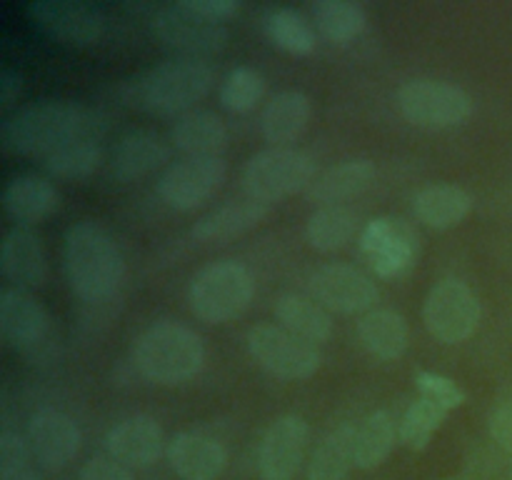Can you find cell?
Masks as SVG:
<instances>
[{
  "label": "cell",
  "mask_w": 512,
  "mask_h": 480,
  "mask_svg": "<svg viewBox=\"0 0 512 480\" xmlns=\"http://www.w3.org/2000/svg\"><path fill=\"white\" fill-rule=\"evenodd\" d=\"M105 120L98 110L73 100H38L10 113L0 125L8 153L45 160L78 140H100Z\"/></svg>",
  "instance_id": "1"
},
{
  "label": "cell",
  "mask_w": 512,
  "mask_h": 480,
  "mask_svg": "<svg viewBox=\"0 0 512 480\" xmlns=\"http://www.w3.org/2000/svg\"><path fill=\"white\" fill-rule=\"evenodd\" d=\"M215 73L205 60L178 58L150 68L123 85L125 103L155 115H185L213 88Z\"/></svg>",
  "instance_id": "2"
},
{
  "label": "cell",
  "mask_w": 512,
  "mask_h": 480,
  "mask_svg": "<svg viewBox=\"0 0 512 480\" xmlns=\"http://www.w3.org/2000/svg\"><path fill=\"white\" fill-rule=\"evenodd\" d=\"M65 270L78 298L100 303L118 290L125 260L100 225L78 223L65 235Z\"/></svg>",
  "instance_id": "3"
},
{
  "label": "cell",
  "mask_w": 512,
  "mask_h": 480,
  "mask_svg": "<svg viewBox=\"0 0 512 480\" xmlns=\"http://www.w3.org/2000/svg\"><path fill=\"white\" fill-rule=\"evenodd\" d=\"M133 360L140 373L160 385H180L200 373L205 360L203 340L188 325L155 323L135 340Z\"/></svg>",
  "instance_id": "4"
},
{
  "label": "cell",
  "mask_w": 512,
  "mask_h": 480,
  "mask_svg": "<svg viewBox=\"0 0 512 480\" xmlns=\"http://www.w3.org/2000/svg\"><path fill=\"white\" fill-rule=\"evenodd\" d=\"M255 280L238 260H218L200 270L190 283L193 313L205 323H228L250 305Z\"/></svg>",
  "instance_id": "5"
},
{
  "label": "cell",
  "mask_w": 512,
  "mask_h": 480,
  "mask_svg": "<svg viewBox=\"0 0 512 480\" xmlns=\"http://www.w3.org/2000/svg\"><path fill=\"white\" fill-rule=\"evenodd\" d=\"M315 175H318L315 163L308 153L293 148H270L245 165L243 185L250 200L270 205L300 190H308Z\"/></svg>",
  "instance_id": "6"
},
{
  "label": "cell",
  "mask_w": 512,
  "mask_h": 480,
  "mask_svg": "<svg viewBox=\"0 0 512 480\" xmlns=\"http://www.w3.org/2000/svg\"><path fill=\"white\" fill-rule=\"evenodd\" d=\"M398 108L420 128H453L473 113V98L443 80H410L398 90Z\"/></svg>",
  "instance_id": "7"
},
{
  "label": "cell",
  "mask_w": 512,
  "mask_h": 480,
  "mask_svg": "<svg viewBox=\"0 0 512 480\" xmlns=\"http://www.w3.org/2000/svg\"><path fill=\"white\" fill-rule=\"evenodd\" d=\"M423 320L430 335L440 343H463L480 325L478 295L463 280H440L425 298Z\"/></svg>",
  "instance_id": "8"
},
{
  "label": "cell",
  "mask_w": 512,
  "mask_h": 480,
  "mask_svg": "<svg viewBox=\"0 0 512 480\" xmlns=\"http://www.w3.org/2000/svg\"><path fill=\"white\" fill-rule=\"evenodd\" d=\"M248 348L250 355L275 378L305 380L320 368V350L283 325L263 323L250 328Z\"/></svg>",
  "instance_id": "9"
},
{
  "label": "cell",
  "mask_w": 512,
  "mask_h": 480,
  "mask_svg": "<svg viewBox=\"0 0 512 480\" xmlns=\"http://www.w3.org/2000/svg\"><path fill=\"white\" fill-rule=\"evenodd\" d=\"M28 15L40 33L60 45L88 48L105 35L103 10L85 0H33Z\"/></svg>",
  "instance_id": "10"
},
{
  "label": "cell",
  "mask_w": 512,
  "mask_h": 480,
  "mask_svg": "<svg viewBox=\"0 0 512 480\" xmlns=\"http://www.w3.org/2000/svg\"><path fill=\"white\" fill-rule=\"evenodd\" d=\"M225 170L220 155H185L160 175L158 193L170 208L193 210L223 185Z\"/></svg>",
  "instance_id": "11"
},
{
  "label": "cell",
  "mask_w": 512,
  "mask_h": 480,
  "mask_svg": "<svg viewBox=\"0 0 512 480\" xmlns=\"http://www.w3.org/2000/svg\"><path fill=\"white\" fill-rule=\"evenodd\" d=\"M150 28L170 48L180 50L188 58L220 53L228 45V30L213 20L198 18L175 5H163L150 13Z\"/></svg>",
  "instance_id": "12"
},
{
  "label": "cell",
  "mask_w": 512,
  "mask_h": 480,
  "mask_svg": "<svg viewBox=\"0 0 512 480\" xmlns=\"http://www.w3.org/2000/svg\"><path fill=\"white\" fill-rule=\"evenodd\" d=\"M360 248H363L370 268L383 278H398V275L408 273L420 253V243L413 228L395 218H378L368 223V228L363 230Z\"/></svg>",
  "instance_id": "13"
},
{
  "label": "cell",
  "mask_w": 512,
  "mask_h": 480,
  "mask_svg": "<svg viewBox=\"0 0 512 480\" xmlns=\"http://www.w3.org/2000/svg\"><path fill=\"white\" fill-rule=\"evenodd\" d=\"M310 293L315 303L335 313H363L378 300L373 280L348 263H330L310 275Z\"/></svg>",
  "instance_id": "14"
},
{
  "label": "cell",
  "mask_w": 512,
  "mask_h": 480,
  "mask_svg": "<svg viewBox=\"0 0 512 480\" xmlns=\"http://www.w3.org/2000/svg\"><path fill=\"white\" fill-rule=\"evenodd\" d=\"M310 428L298 415H283L263 435L258 470L263 480H293L303 463Z\"/></svg>",
  "instance_id": "15"
},
{
  "label": "cell",
  "mask_w": 512,
  "mask_h": 480,
  "mask_svg": "<svg viewBox=\"0 0 512 480\" xmlns=\"http://www.w3.org/2000/svg\"><path fill=\"white\" fill-rule=\"evenodd\" d=\"M28 443L33 450V458L43 468L60 470L78 455L80 430L70 415L53 408H43L30 418Z\"/></svg>",
  "instance_id": "16"
},
{
  "label": "cell",
  "mask_w": 512,
  "mask_h": 480,
  "mask_svg": "<svg viewBox=\"0 0 512 480\" xmlns=\"http://www.w3.org/2000/svg\"><path fill=\"white\" fill-rule=\"evenodd\" d=\"M50 315L35 295L20 288H3L0 293V333L20 350L35 348L48 338Z\"/></svg>",
  "instance_id": "17"
},
{
  "label": "cell",
  "mask_w": 512,
  "mask_h": 480,
  "mask_svg": "<svg viewBox=\"0 0 512 480\" xmlns=\"http://www.w3.org/2000/svg\"><path fill=\"white\" fill-rule=\"evenodd\" d=\"M168 463L183 480H218L228 465L223 443L200 433H180L168 445Z\"/></svg>",
  "instance_id": "18"
},
{
  "label": "cell",
  "mask_w": 512,
  "mask_h": 480,
  "mask_svg": "<svg viewBox=\"0 0 512 480\" xmlns=\"http://www.w3.org/2000/svg\"><path fill=\"white\" fill-rule=\"evenodd\" d=\"M0 273L13 283V288L20 290L43 285L48 265H45L43 245L33 230L23 228V225H15L13 230H8L3 248H0Z\"/></svg>",
  "instance_id": "19"
},
{
  "label": "cell",
  "mask_w": 512,
  "mask_h": 480,
  "mask_svg": "<svg viewBox=\"0 0 512 480\" xmlns=\"http://www.w3.org/2000/svg\"><path fill=\"white\" fill-rule=\"evenodd\" d=\"M105 445L115 460L133 468H148L155 460H160L165 450L163 430L148 415L128 418L115 425L105 438Z\"/></svg>",
  "instance_id": "20"
},
{
  "label": "cell",
  "mask_w": 512,
  "mask_h": 480,
  "mask_svg": "<svg viewBox=\"0 0 512 480\" xmlns=\"http://www.w3.org/2000/svg\"><path fill=\"white\" fill-rule=\"evenodd\" d=\"M170 145L155 130H130L113 148V175L125 183L153 173L168 163Z\"/></svg>",
  "instance_id": "21"
},
{
  "label": "cell",
  "mask_w": 512,
  "mask_h": 480,
  "mask_svg": "<svg viewBox=\"0 0 512 480\" xmlns=\"http://www.w3.org/2000/svg\"><path fill=\"white\" fill-rule=\"evenodd\" d=\"M58 205V190L48 178L35 173L15 175L3 190V208L18 225L43 223Z\"/></svg>",
  "instance_id": "22"
},
{
  "label": "cell",
  "mask_w": 512,
  "mask_h": 480,
  "mask_svg": "<svg viewBox=\"0 0 512 480\" xmlns=\"http://www.w3.org/2000/svg\"><path fill=\"white\" fill-rule=\"evenodd\" d=\"M375 175H378V170L370 160H345V163H338L315 175L305 195H308L310 203H318L320 208L343 205V200L365 193L373 185Z\"/></svg>",
  "instance_id": "23"
},
{
  "label": "cell",
  "mask_w": 512,
  "mask_h": 480,
  "mask_svg": "<svg viewBox=\"0 0 512 480\" xmlns=\"http://www.w3.org/2000/svg\"><path fill=\"white\" fill-rule=\"evenodd\" d=\"M268 213L270 208L260 200H238V203H228L213 213L203 215L193 225V235L205 243H228V240L240 238V235L258 228L268 218Z\"/></svg>",
  "instance_id": "24"
},
{
  "label": "cell",
  "mask_w": 512,
  "mask_h": 480,
  "mask_svg": "<svg viewBox=\"0 0 512 480\" xmlns=\"http://www.w3.org/2000/svg\"><path fill=\"white\" fill-rule=\"evenodd\" d=\"M413 210L415 218L428 228L448 230L468 218L473 210V195L453 183L430 185L415 195Z\"/></svg>",
  "instance_id": "25"
},
{
  "label": "cell",
  "mask_w": 512,
  "mask_h": 480,
  "mask_svg": "<svg viewBox=\"0 0 512 480\" xmlns=\"http://www.w3.org/2000/svg\"><path fill=\"white\" fill-rule=\"evenodd\" d=\"M310 120V100L305 93L298 90H288L280 93L265 105L263 118H260V128L268 143L285 148L288 143L298 140L303 130L308 128Z\"/></svg>",
  "instance_id": "26"
},
{
  "label": "cell",
  "mask_w": 512,
  "mask_h": 480,
  "mask_svg": "<svg viewBox=\"0 0 512 480\" xmlns=\"http://www.w3.org/2000/svg\"><path fill=\"white\" fill-rule=\"evenodd\" d=\"M408 323L395 310H368L358 323L360 345L378 360H395L408 348Z\"/></svg>",
  "instance_id": "27"
},
{
  "label": "cell",
  "mask_w": 512,
  "mask_h": 480,
  "mask_svg": "<svg viewBox=\"0 0 512 480\" xmlns=\"http://www.w3.org/2000/svg\"><path fill=\"white\" fill-rule=\"evenodd\" d=\"M170 138L185 155H220V148L228 140V128L220 115L210 110H190L175 120Z\"/></svg>",
  "instance_id": "28"
},
{
  "label": "cell",
  "mask_w": 512,
  "mask_h": 480,
  "mask_svg": "<svg viewBox=\"0 0 512 480\" xmlns=\"http://www.w3.org/2000/svg\"><path fill=\"white\" fill-rule=\"evenodd\" d=\"M275 318L280 320L285 330H290L298 338L308 340V343L318 345L325 343L333 333V320H330L328 310L320 303L300 295H283L275 303Z\"/></svg>",
  "instance_id": "29"
},
{
  "label": "cell",
  "mask_w": 512,
  "mask_h": 480,
  "mask_svg": "<svg viewBox=\"0 0 512 480\" xmlns=\"http://www.w3.org/2000/svg\"><path fill=\"white\" fill-rule=\"evenodd\" d=\"M355 435L358 428L340 425L325 435L308 465L310 480H343L355 465Z\"/></svg>",
  "instance_id": "30"
},
{
  "label": "cell",
  "mask_w": 512,
  "mask_h": 480,
  "mask_svg": "<svg viewBox=\"0 0 512 480\" xmlns=\"http://www.w3.org/2000/svg\"><path fill=\"white\" fill-rule=\"evenodd\" d=\"M398 440V425L388 410L368 415L355 435V465L363 470H373L388 460L393 445Z\"/></svg>",
  "instance_id": "31"
},
{
  "label": "cell",
  "mask_w": 512,
  "mask_h": 480,
  "mask_svg": "<svg viewBox=\"0 0 512 480\" xmlns=\"http://www.w3.org/2000/svg\"><path fill=\"white\" fill-rule=\"evenodd\" d=\"M355 233H358V213L348 208V205L320 208L318 213L310 215L308 228H305L308 243L315 250H323V253L343 248Z\"/></svg>",
  "instance_id": "32"
},
{
  "label": "cell",
  "mask_w": 512,
  "mask_h": 480,
  "mask_svg": "<svg viewBox=\"0 0 512 480\" xmlns=\"http://www.w3.org/2000/svg\"><path fill=\"white\" fill-rule=\"evenodd\" d=\"M313 18L330 43H350L368 25V15L353 0H320L313 5Z\"/></svg>",
  "instance_id": "33"
},
{
  "label": "cell",
  "mask_w": 512,
  "mask_h": 480,
  "mask_svg": "<svg viewBox=\"0 0 512 480\" xmlns=\"http://www.w3.org/2000/svg\"><path fill=\"white\" fill-rule=\"evenodd\" d=\"M265 33L290 55H310L318 43L313 25L293 8H275L273 13L265 15Z\"/></svg>",
  "instance_id": "34"
},
{
  "label": "cell",
  "mask_w": 512,
  "mask_h": 480,
  "mask_svg": "<svg viewBox=\"0 0 512 480\" xmlns=\"http://www.w3.org/2000/svg\"><path fill=\"white\" fill-rule=\"evenodd\" d=\"M448 413L450 410H445L443 405L420 395V398L405 410L403 420H400V443L410 450H425L430 445V440H433L435 430L445 423Z\"/></svg>",
  "instance_id": "35"
},
{
  "label": "cell",
  "mask_w": 512,
  "mask_h": 480,
  "mask_svg": "<svg viewBox=\"0 0 512 480\" xmlns=\"http://www.w3.org/2000/svg\"><path fill=\"white\" fill-rule=\"evenodd\" d=\"M100 160H103L100 140H78L45 158L43 168L58 180H85L100 168Z\"/></svg>",
  "instance_id": "36"
},
{
  "label": "cell",
  "mask_w": 512,
  "mask_h": 480,
  "mask_svg": "<svg viewBox=\"0 0 512 480\" xmlns=\"http://www.w3.org/2000/svg\"><path fill=\"white\" fill-rule=\"evenodd\" d=\"M265 93V80L253 68H235L220 88V103L233 113H248L260 103Z\"/></svg>",
  "instance_id": "37"
},
{
  "label": "cell",
  "mask_w": 512,
  "mask_h": 480,
  "mask_svg": "<svg viewBox=\"0 0 512 480\" xmlns=\"http://www.w3.org/2000/svg\"><path fill=\"white\" fill-rule=\"evenodd\" d=\"M30 458H33V450L28 440L8 430L0 435V480H20L30 475Z\"/></svg>",
  "instance_id": "38"
},
{
  "label": "cell",
  "mask_w": 512,
  "mask_h": 480,
  "mask_svg": "<svg viewBox=\"0 0 512 480\" xmlns=\"http://www.w3.org/2000/svg\"><path fill=\"white\" fill-rule=\"evenodd\" d=\"M415 383H418V390L423 398L435 400V403L443 405L445 410H453V408H458V405L465 403V390L460 388L455 380L445 378V375L423 370V373H418Z\"/></svg>",
  "instance_id": "39"
},
{
  "label": "cell",
  "mask_w": 512,
  "mask_h": 480,
  "mask_svg": "<svg viewBox=\"0 0 512 480\" xmlns=\"http://www.w3.org/2000/svg\"><path fill=\"white\" fill-rule=\"evenodd\" d=\"M178 5L188 13L198 15V18L213 20V23L230 18L240 8L235 0H178Z\"/></svg>",
  "instance_id": "40"
},
{
  "label": "cell",
  "mask_w": 512,
  "mask_h": 480,
  "mask_svg": "<svg viewBox=\"0 0 512 480\" xmlns=\"http://www.w3.org/2000/svg\"><path fill=\"white\" fill-rule=\"evenodd\" d=\"M80 480H133V475H130L128 465L115 458H90L83 465Z\"/></svg>",
  "instance_id": "41"
},
{
  "label": "cell",
  "mask_w": 512,
  "mask_h": 480,
  "mask_svg": "<svg viewBox=\"0 0 512 480\" xmlns=\"http://www.w3.org/2000/svg\"><path fill=\"white\" fill-rule=\"evenodd\" d=\"M490 435L500 448L512 453V403L495 410L493 418H490Z\"/></svg>",
  "instance_id": "42"
},
{
  "label": "cell",
  "mask_w": 512,
  "mask_h": 480,
  "mask_svg": "<svg viewBox=\"0 0 512 480\" xmlns=\"http://www.w3.org/2000/svg\"><path fill=\"white\" fill-rule=\"evenodd\" d=\"M20 93H23V75L10 68L0 70V105L8 108L20 98Z\"/></svg>",
  "instance_id": "43"
},
{
  "label": "cell",
  "mask_w": 512,
  "mask_h": 480,
  "mask_svg": "<svg viewBox=\"0 0 512 480\" xmlns=\"http://www.w3.org/2000/svg\"><path fill=\"white\" fill-rule=\"evenodd\" d=\"M20 480H38V478H35V475H25V478H20Z\"/></svg>",
  "instance_id": "44"
},
{
  "label": "cell",
  "mask_w": 512,
  "mask_h": 480,
  "mask_svg": "<svg viewBox=\"0 0 512 480\" xmlns=\"http://www.w3.org/2000/svg\"><path fill=\"white\" fill-rule=\"evenodd\" d=\"M510 480H512V470H510Z\"/></svg>",
  "instance_id": "45"
}]
</instances>
